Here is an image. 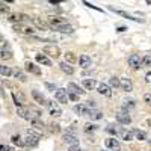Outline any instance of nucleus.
Returning <instances> with one entry per match:
<instances>
[{
    "label": "nucleus",
    "instance_id": "f257e3e1",
    "mask_svg": "<svg viewBox=\"0 0 151 151\" xmlns=\"http://www.w3.org/2000/svg\"><path fill=\"white\" fill-rule=\"evenodd\" d=\"M40 134L38 133H35V132H29V134L23 139V144H24V147H36L38 145V142H40Z\"/></svg>",
    "mask_w": 151,
    "mask_h": 151
},
{
    "label": "nucleus",
    "instance_id": "f03ea898",
    "mask_svg": "<svg viewBox=\"0 0 151 151\" xmlns=\"http://www.w3.org/2000/svg\"><path fill=\"white\" fill-rule=\"evenodd\" d=\"M42 53H44L45 56H50V58L58 59V58L60 56V50H59V47H56V45H45V47L42 48Z\"/></svg>",
    "mask_w": 151,
    "mask_h": 151
},
{
    "label": "nucleus",
    "instance_id": "7ed1b4c3",
    "mask_svg": "<svg viewBox=\"0 0 151 151\" xmlns=\"http://www.w3.org/2000/svg\"><path fill=\"white\" fill-rule=\"evenodd\" d=\"M14 30L18 32V33H23V35H33L35 33V29L33 27H29L23 23H15L14 24Z\"/></svg>",
    "mask_w": 151,
    "mask_h": 151
},
{
    "label": "nucleus",
    "instance_id": "20e7f679",
    "mask_svg": "<svg viewBox=\"0 0 151 151\" xmlns=\"http://www.w3.org/2000/svg\"><path fill=\"white\" fill-rule=\"evenodd\" d=\"M127 62H129V67L133 68V70H137V68L142 67V58L139 55H130Z\"/></svg>",
    "mask_w": 151,
    "mask_h": 151
},
{
    "label": "nucleus",
    "instance_id": "39448f33",
    "mask_svg": "<svg viewBox=\"0 0 151 151\" xmlns=\"http://www.w3.org/2000/svg\"><path fill=\"white\" fill-rule=\"evenodd\" d=\"M116 121L122 125H129L132 122V116L129 115V112L127 110H119L116 113Z\"/></svg>",
    "mask_w": 151,
    "mask_h": 151
},
{
    "label": "nucleus",
    "instance_id": "423d86ee",
    "mask_svg": "<svg viewBox=\"0 0 151 151\" xmlns=\"http://www.w3.org/2000/svg\"><path fill=\"white\" fill-rule=\"evenodd\" d=\"M116 136H119L122 141H125V142H130V141H133V132L132 130H129V129H125V127H119L118 129V134Z\"/></svg>",
    "mask_w": 151,
    "mask_h": 151
},
{
    "label": "nucleus",
    "instance_id": "0eeeda50",
    "mask_svg": "<svg viewBox=\"0 0 151 151\" xmlns=\"http://www.w3.org/2000/svg\"><path fill=\"white\" fill-rule=\"evenodd\" d=\"M62 141L67 142V144H70V145H77V144H79V137L76 136L73 132H67V133L62 134Z\"/></svg>",
    "mask_w": 151,
    "mask_h": 151
},
{
    "label": "nucleus",
    "instance_id": "6e6552de",
    "mask_svg": "<svg viewBox=\"0 0 151 151\" xmlns=\"http://www.w3.org/2000/svg\"><path fill=\"white\" fill-rule=\"evenodd\" d=\"M106 147L112 151H121V142L118 139H115V137H109V139H106Z\"/></svg>",
    "mask_w": 151,
    "mask_h": 151
},
{
    "label": "nucleus",
    "instance_id": "1a4fd4ad",
    "mask_svg": "<svg viewBox=\"0 0 151 151\" xmlns=\"http://www.w3.org/2000/svg\"><path fill=\"white\" fill-rule=\"evenodd\" d=\"M97 91H98V94H101V95H104V97H107V98H110L112 97V88L109 86V85H106V83H100L98 86H97Z\"/></svg>",
    "mask_w": 151,
    "mask_h": 151
},
{
    "label": "nucleus",
    "instance_id": "9d476101",
    "mask_svg": "<svg viewBox=\"0 0 151 151\" xmlns=\"http://www.w3.org/2000/svg\"><path fill=\"white\" fill-rule=\"evenodd\" d=\"M55 98L58 100L59 103H62V104H65L67 101H68V94H67V89H56V92H55Z\"/></svg>",
    "mask_w": 151,
    "mask_h": 151
},
{
    "label": "nucleus",
    "instance_id": "9b49d317",
    "mask_svg": "<svg viewBox=\"0 0 151 151\" xmlns=\"http://www.w3.org/2000/svg\"><path fill=\"white\" fill-rule=\"evenodd\" d=\"M119 89L124 92H132L133 91V83L130 79H119Z\"/></svg>",
    "mask_w": 151,
    "mask_h": 151
},
{
    "label": "nucleus",
    "instance_id": "f8f14e48",
    "mask_svg": "<svg viewBox=\"0 0 151 151\" xmlns=\"http://www.w3.org/2000/svg\"><path fill=\"white\" fill-rule=\"evenodd\" d=\"M53 29L58 30V32H60V33H73V32H74L73 26H70V24H67V23L56 24V26H53Z\"/></svg>",
    "mask_w": 151,
    "mask_h": 151
},
{
    "label": "nucleus",
    "instance_id": "ddd939ff",
    "mask_svg": "<svg viewBox=\"0 0 151 151\" xmlns=\"http://www.w3.org/2000/svg\"><path fill=\"white\" fill-rule=\"evenodd\" d=\"M32 97H33V100H35L38 104H41V106H47V104H48L47 98H45L40 91H32Z\"/></svg>",
    "mask_w": 151,
    "mask_h": 151
},
{
    "label": "nucleus",
    "instance_id": "4468645a",
    "mask_svg": "<svg viewBox=\"0 0 151 151\" xmlns=\"http://www.w3.org/2000/svg\"><path fill=\"white\" fill-rule=\"evenodd\" d=\"M17 115H18L21 119H26V121H29V119H30L29 109H27V107H24L23 104H21V106H17Z\"/></svg>",
    "mask_w": 151,
    "mask_h": 151
},
{
    "label": "nucleus",
    "instance_id": "2eb2a0df",
    "mask_svg": "<svg viewBox=\"0 0 151 151\" xmlns=\"http://www.w3.org/2000/svg\"><path fill=\"white\" fill-rule=\"evenodd\" d=\"M11 23H23V21H27V20H30L27 15H24V14H12V15H9V18H8Z\"/></svg>",
    "mask_w": 151,
    "mask_h": 151
},
{
    "label": "nucleus",
    "instance_id": "dca6fc26",
    "mask_svg": "<svg viewBox=\"0 0 151 151\" xmlns=\"http://www.w3.org/2000/svg\"><path fill=\"white\" fill-rule=\"evenodd\" d=\"M79 64H80V67H82V68L88 70V68H91V65H92V60H91V58H89V56L82 55V56L79 58Z\"/></svg>",
    "mask_w": 151,
    "mask_h": 151
},
{
    "label": "nucleus",
    "instance_id": "f3484780",
    "mask_svg": "<svg viewBox=\"0 0 151 151\" xmlns=\"http://www.w3.org/2000/svg\"><path fill=\"white\" fill-rule=\"evenodd\" d=\"M26 71H29L30 74H35V76H41V68L35 65L33 62H26Z\"/></svg>",
    "mask_w": 151,
    "mask_h": 151
},
{
    "label": "nucleus",
    "instance_id": "a211bd4d",
    "mask_svg": "<svg viewBox=\"0 0 151 151\" xmlns=\"http://www.w3.org/2000/svg\"><path fill=\"white\" fill-rule=\"evenodd\" d=\"M86 116H89L92 121H98V119H103V112H100L97 109H89Z\"/></svg>",
    "mask_w": 151,
    "mask_h": 151
},
{
    "label": "nucleus",
    "instance_id": "6ab92c4d",
    "mask_svg": "<svg viewBox=\"0 0 151 151\" xmlns=\"http://www.w3.org/2000/svg\"><path fill=\"white\" fill-rule=\"evenodd\" d=\"M73 110L77 113V115L85 116V115H88V110H89V107H88L86 104H76V106L73 107Z\"/></svg>",
    "mask_w": 151,
    "mask_h": 151
},
{
    "label": "nucleus",
    "instance_id": "aec40b11",
    "mask_svg": "<svg viewBox=\"0 0 151 151\" xmlns=\"http://www.w3.org/2000/svg\"><path fill=\"white\" fill-rule=\"evenodd\" d=\"M35 59H36L38 64L45 65V67H52V60H50V58H48V56H45V55H36V56H35Z\"/></svg>",
    "mask_w": 151,
    "mask_h": 151
},
{
    "label": "nucleus",
    "instance_id": "412c9836",
    "mask_svg": "<svg viewBox=\"0 0 151 151\" xmlns=\"http://www.w3.org/2000/svg\"><path fill=\"white\" fill-rule=\"evenodd\" d=\"M32 21H33V24H35V26H36L38 29H41V30H48V27H50V24H47L44 20L38 18V17L32 18Z\"/></svg>",
    "mask_w": 151,
    "mask_h": 151
},
{
    "label": "nucleus",
    "instance_id": "4be33fe9",
    "mask_svg": "<svg viewBox=\"0 0 151 151\" xmlns=\"http://www.w3.org/2000/svg\"><path fill=\"white\" fill-rule=\"evenodd\" d=\"M59 68H60L62 73H65L67 76L74 74V68L71 67V64H68V62H60V64H59Z\"/></svg>",
    "mask_w": 151,
    "mask_h": 151
},
{
    "label": "nucleus",
    "instance_id": "5701e85b",
    "mask_svg": "<svg viewBox=\"0 0 151 151\" xmlns=\"http://www.w3.org/2000/svg\"><path fill=\"white\" fill-rule=\"evenodd\" d=\"M67 91H68V92H73V94H76V95H79V97L85 94V91L82 89V88H80L79 85H76V83H70Z\"/></svg>",
    "mask_w": 151,
    "mask_h": 151
},
{
    "label": "nucleus",
    "instance_id": "b1692460",
    "mask_svg": "<svg viewBox=\"0 0 151 151\" xmlns=\"http://www.w3.org/2000/svg\"><path fill=\"white\" fill-rule=\"evenodd\" d=\"M82 85H83V88H85L86 91H92L94 88H97V82H95V79H83Z\"/></svg>",
    "mask_w": 151,
    "mask_h": 151
},
{
    "label": "nucleus",
    "instance_id": "393cba45",
    "mask_svg": "<svg viewBox=\"0 0 151 151\" xmlns=\"http://www.w3.org/2000/svg\"><path fill=\"white\" fill-rule=\"evenodd\" d=\"M133 132V139H137V141H145L147 139V132H144V130H139V129H134V130H132Z\"/></svg>",
    "mask_w": 151,
    "mask_h": 151
},
{
    "label": "nucleus",
    "instance_id": "a878e982",
    "mask_svg": "<svg viewBox=\"0 0 151 151\" xmlns=\"http://www.w3.org/2000/svg\"><path fill=\"white\" fill-rule=\"evenodd\" d=\"M110 11H113V12H116L118 15H121V17H124V18H127V20H132V21H136V23H144V20H139V18H134V17H132L130 14H127V12H124V11H115L113 8H110Z\"/></svg>",
    "mask_w": 151,
    "mask_h": 151
},
{
    "label": "nucleus",
    "instance_id": "bb28decb",
    "mask_svg": "<svg viewBox=\"0 0 151 151\" xmlns=\"http://www.w3.org/2000/svg\"><path fill=\"white\" fill-rule=\"evenodd\" d=\"M47 106L50 107V115H52V116L59 118V116L62 115V110H60V107H59V106H55V104H52V103H48Z\"/></svg>",
    "mask_w": 151,
    "mask_h": 151
},
{
    "label": "nucleus",
    "instance_id": "cd10ccee",
    "mask_svg": "<svg viewBox=\"0 0 151 151\" xmlns=\"http://www.w3.org/2000/svg\"><path fill=\"white\" fill-rule=\"evenodd\" d=\"M47 21H48V24H50L52 27H53V26H56V24H60V23H67L62 17H55V15L48 17V18H47Z\"/></svg>",
    "mask_w": 151,
    "mask_h": 151
},
{
    "label": "nucleus",
    "instance_id": "c85d7f7f",
    "mask_svg": "<svg viewBox=\"0 0 151 151\" xmlns=\"http://www.w3.org/2000/svg\"><path fill=\"white\" fill-rule=\"evenodd\" d=\"M136 107V103H134V100H124V103H122V110H130V109H134Z\"/></svg>",
    "mask_w": 151,
    "mask_h": 151
},
{
    "label": "nucleus",
    "instance_id": "c756f323",
    "mask_svg": "<svg viewBox=\"0 0 151 151\" xmlns=\"http://www.w3.org/2000/svg\"><path fill=\"white\" fill-rule=\"evenodd\" d=\"M64 56H65V62H68V64H76L77 62V56L73 52H67Z\"/></svg>",
    "mask_w": 151,
    "mask_h": 151
},
{
    "label": "nucleus",
    "instance_id": "7c9ffc66",
    "mask_svg": "<svg viewBox=\"0 0 151 151\" xmlns=\"http://www.w3.org/2000/svg\"><path fill=\"white\" fill-rule=\"evenodd\" d=\"M12 56H14V53H12L11 50L3 48L2 52H0V59H2V60H9V59H12Z\"/></svg>",
    "mask_w": 151,
    "mask_h": 151
},
{
    "label": "nucleus",
    "instance_id": "2f4dec72",
    "mask_svg": "<svg viewBox=\"0 0 151 151\" xmlns=\"http://www.w3.org/2000/svg\"><path fill=\"white\" fill-rule=\"evenodd\" d=\"M97 129H98V125H95V124H85V127H83V132L85 133H94V132H97Z\"/></svg>",
    "mask_w": 151,
    "mask_h": 151
},
{
    "label": "nucleus",
    "instance_id": "473e14b6",
    "mask_svg": "<svg viewBox=\"0 0 151 151\" xmlns=\"http://www.w3.org/2000/svg\"><path fill=\"white\" fill-rule=\"evenodd\" d=\"M0 74L5 76V77H9V76H12V70L6 65H0Z\"/></svg>",
    "mask_w": 151,
    "mask_h": 151
},
{
    "label": "nucleus",
    "instance_id": "72a5a7b5",
    "mask_svg": "<svg viewBox=\"0 0 151 151\" xmlns=\"http://www.w3.org/2000/svg\"><path fill=\"white\" fill-rule=\"evenodd\" d=\"M12 74H14V76H15V79H18L20 82H26V80H27L26 74H24V73H23L21 70H17V71H14Z\"/></svg>",
    "mask_w": 151,
    "mask_h": 151
},
{
    "label": "nucleus",
    "instance_id": "f704fd0d",
    "mask_svg": "<svg viewBox=\"0 0 151 151\" xmlns=\"http://www.w3.org/2000/svg\"><path fill=\"white\" fill-rule=\"evenodd\" d=\"M11 141H12V144H14V145H18V147H24V144H23V137H21V136H18V134L12 136V137H11Z\"/></svg>",
    "mask_w": 151,
    "mask_h": 151
},
{
    "label": "nucleus",
    "instance_id": "c9c22d12",
    "mask_svg": "<svg viewBox=\"0 0 151 151\" xmlns=\"http://www.w3.org/2000/svg\"><path fill=\"white\" fill-rule=\"evenodd\" d=\"M106 132L110 133L112 136H116V134H118V125H113V124L107 125V127H106Z\"/></svg>",
    "mask_w": 151,
    "mask_h": 151
},
{
    "label": "nucleus",
    "instance_id": "e433bc0d",
    "mask_svg": "<svg viewBox=\"0 0 151 151\" xmlns=\"http://www.w3.org/2000/svg\"><path fill=\"white\" fill-rule=\"evenodd\" d=\"M48 129H50V132H52L53 134H58V133H60V125L59 124H55V122H52L48 125Z\"/></svg>",
    "mask_w": 151,
    "mask_h": 151
},
{
    "label": "nucleus",
    "instance_id": "4c0bfd02",
    "mask_svg": "<svg viewBox=\"0 0 151 151\" xmlns=\"http://www.w3.org/2000/svg\"><path fill=\"white\" fill-rule=\"evenodd\" d=\"M109 86H110V88H115V89H118V88H119V79H118V77H110V80H109Z\"/></svg>",
    "mask_w": 151,
    "mask_h": 151
},
{
    "label": "nucleus",
    "instance_id": "58836bf2",
    "mask_svg": "<svg viewBox=\"0 0 151 151\" xmlns=\"http://www.w3.org/2000/svg\"><path fill=\"white\" fill-rule=\"evenodd\" d=\"M142 65L151 68V55H145V56L142 58Z\"/></svg>",
    "mask_w": 151,
    "mask_h": 151
},
{
    "label": "nucleus",
    "instance_id": "ea45409f",
    "mask_svg": "<svg viewBox=\"0 0 151 151\" xmlns=\"http://www.w3.org/2000/svg\"><path fill=\"white\" fill-rule=\"evenodd\" d=\"M11 9H9V6L6 5V2H2L0 0V14H8Z\"/></svg>",
    "mask_w": 151,
    "mask_h": 151
},
{
    "label": "nucleus",
    "instance_id": "a19ab883",
    "mask_svg": "<svg viewBox=\"0 0 151 151\" xmlns=\"http://www.w3.org/2000/svg\"><path fill=\"white\" fill-rule=\"evenodd\" d=\"M83 5L85 6H88V8H91V9H95V11H98V12H103V9H100L98 6H95V5H91L89 2H86V0H83Z\"/></svg>",
    "mask_w": 151,
    "mask_h": 151
},
{
    "label": "nucleus",
    "instance_id": "79ce46f5",
    "mask_svg": "<svg viewBox=\"0 0 151 151\" xmlns=\"http://www.w3.org/2000/svg\"><path fill=\"white\" fill-rule=\"evenodd\" d=\"M67 94H68V100H71V101H79V95H76L73 92H68V91H67Z\"/></svg>",
    "mask_w": 151,
    "mask_h": 151
},
{
    "label": "nucleus",
    "instance_id": "37998d69",
    "mask_svg": "<svg viewBox=\"0 0 151 151\" xmlns=\"http://www.w3.org/2000/svg\"><path fill=\"white\" fill-rule=\"evenodd\" d=\"M68 151H82V150H80V147H79V144H77V145H71V147L68 148Z\"/></svg>",
    "mask_w": 151,
    "mask_h": 151
},
{
    "label": "nucleus",
    "instance_id": "c03bdc74",
    "mask_svg": "<svg viewBox=\"0 0 151 151\" xmlns=\"http://www.w3.org/2000/svg\"><path fill=\"white\" fill-rule=\"evenodd\" d=\"M144 100H145L147 103H151V94H145L144 95Z\"/></svg>",
    "mask_w": 151,
    "mask_h": 151
},
{
    "label": "nucleus",
    "instance_id": "a18cd8bd",
    "mask_svg": "<svg viewBox=\"0 0 151 151\" xmlns=\"http://www.w3.org/2000/svg\"><path fill=\"white\" fill-rule=\"evenodd\" d=\"M45 86H47V89H50V91H55L56 89L55 85H52V83H45Z\"/></svg>",
    "mask_w": 151,
    "mask_h": 151
},
{
    "label": "nucleus",
    "instance_id": "49530a36",
    "mask_svg": "<svg viewBox=\"0 0 151 151\" xmlns=\"http://www.w3.org/2000/svg\"><path fill=\"white\" fill-rule=\"evenodd\" d=\"M62 2H64V0H50V3H52V5H59Z\"/></svg>",
    "mask_w": 151,
    "mask_h": 151
},
{
    "label": "nucleus",
    "instance_id": "de8ad7c7",
    "mask_svg": "<svg viewBox=\"0 0 151 151\" xmlns=\"http://www.w3.org/2000/svg\"><path fill=\"white\" fill-rule=\"evenodd\" d=\"M2 151H14V147H3Z\"/></svg>",
    "mask_w": 151,
    "mask_h": 151
},
{
    "label": "nucleus",
    "instance_id": "09e8293b",
    "mask_svg": "<svg viewBox=\"0 0 151 151\" xmlns=\"http://www.w3.org/2000/svg\"><path fill=\"white\" fill-rule=\"evenodd\" d=\"M125 30H127L125 27H118V32H125Z\"/></svg>",
    "mask_w": 151,
    "mask_h": 151
},
{
    "label": "nucleus",
    "instance_id": "8fccbe9b",
    "mask_svg": "<svg viewBox=\"0 0 151 151\" xmlns=\"http://www.w3.org/2000/svg\"><path fill=\"white\" fill-rule=\"evenodd\" d=\"M147 82H151V74H147Z\"/></svg>",
    "mask_w": 151,
    "mask_h": 151
},
{
    "label": "nucleus",
    "instance_id": "3c124183",
    "mask_svg": "<svg viewBox=\"0 0 151 151\" xmlns=\"http://www.w3.org/2000/svg\"><path fill=\"white\" fill-rule=\"evenodd\" d=\"M148 125H150V127H151V119H148Z\"/></svg>",
    "mask_w": 151,
    "mask_h": 151
},
{
    "label": "nucleus",
    "instance_id": "603ef678",
    "mask_svg": "<svg viewBox=\"0 0 151 151\" xmlns=\"http://www.w3.org/2000/svg\"><path fill=\"white\" fill-rule=\"evenodd\" d=\"M2 148H3V145H0V151H2Z\"/></svg>",
    "mask_w": 151,
    "mask_h": 151
},
{
    "label": "nucleus",
    "instance_id": "864d4df0",
    "mask_svg": "<svg viewBox=\"0 0 151 151\" xmlns=\"http://www.w3.org/2000/svg\"><path fill=\"white\" fill-rule=\"evenodd\" d=\"M100 151H107V150H100Z\"/></svg>",
    "mask_w": 151,
    "mask_h": 151
}]
</instances>
